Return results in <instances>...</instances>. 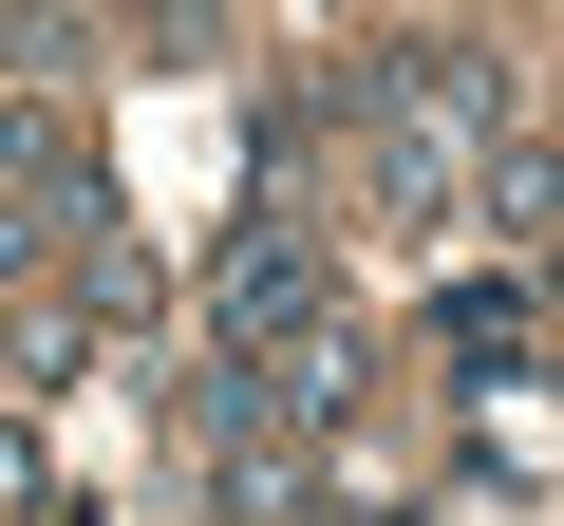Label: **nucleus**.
<instances>
[{"instance_id":"nucleus-4","label":"nucleus","mask_w":564,"mask_h":526,"mask_svg":"<svg viewBox=\"0 0 564 526\" xmlns=\"http://www.w3.org/2000/svg\"><path fill=\"white\" fill-rule=\"evenodd\" d=\"M245 376H263V414H282V432H339V414L377 395V339H358V302H321L302 339H263Z\"/></svg>"},{"instance_id":"nucleus-1","label":"nucleus","mask_w":564,"mask_h":526,"mask_svg":"<svg viewBox=\"0 0 564 526\" xmlns=\"http://www.w3.org/2000/svg\"><path fill=\"white\" fill-rule=\"evenodd\" d=\"M339 132H358V207L377 226H452L470 207V151L508 132V76L470 39H395V57L339 76Z\"/></svg>"},{"instance_id":"nucleus-3","label":"nucleus","mask_w":564,"mask_h":526,"mask_svg":"<svg viewBox=\"0 0 564 526\" xmlns=\"http://www.w3.org/2000/svg\"><path fill=\"white\" fill-rule=\"evenodd\" d=\"M433 339H452V376H470V432H508V395L545 376V263H470V283L433 302Z\"/></svg>"},{"instance_id":"nucleus-2","label":"nucleus","mask_w":564,"mask_h":526,"mask_svg":"<svg viewBox=\"0 0 564 526\" xmlns=\"http://www.w3.org/2000/svg\"><path fill=\"white\" fill-rule=\"evenodd\" d=\"M321 302H339V244H321L302 207H245V226L207 244V283H188V320H207L226 358H263V339H302Z\"/></svg>"},{"instance_id":"nucleus-6","label":"nucleus","mask_w":564,"mask_h":526,"mask_svg":"<svg viewBox=\"0 0 564 526\" xmlns=\"http://www.w3.org/2000/svg\"><path fill=\"white\" fill-rule=\"evenodd\" d=\"M0 76H76V20H39V0H0Z\"/></svg>"},{"instance_id":"nucleus-5","label":"nucleus","mask_w":564,"mask_h":526,"mask_svg":"<svg viewBox=\"0 0 564 526\" xmlns=\"http://www.w3.org/2000/svg\"><path fill=\"white\" fill-rule=\"evenodd\" d=\"M132 57H151V76H188V57H226V0H151V20H132Z\"/></svg>"}]
</instances>
